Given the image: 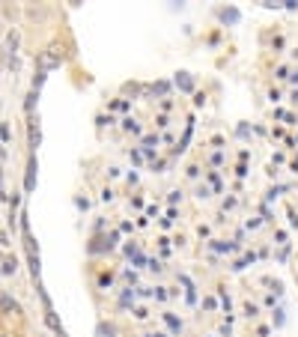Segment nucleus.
<instances>
[{
  "label": "nucleus",
  "instance_id": "f257e3e1",
  "mask_svg": "<svg viewBox=\"0 0 298 337\" xmlns=\"http://www.w3.org/2000/svg\"><path fill=\"white\" fill-rule=\"evenodd\" d=\"M15 269H18L15 257H6V260H3V275H15Z\"/></svg>",
  "mask_w": 298,
  "mask_h": 337
},
{
  "label": "nucleus",
  "instance_id": "f03ea898",
  "mask_svg": "<svg viewBox=\"0 0 298 337\" xmlns=\"http://www.w3.org/2000/svg\"><path fill=\"white\" fill-rule=\"evenodd\" d=\"M143 146H146V152H149L152 146H158V134H146V137H143Z\"/></svg>",
  "mask_w": 298,
  "mask_h": 337
},
{
  "label": "nucleus",
  "instance_id": "7ed1b4c3",
  "mask_svg": "<svg viewBox=\"0 0 298 337\" xmlns=\"http://www.w3.org/2000/svg\"><path fill=\"white\" fill-rule=\"evenodd\" d=\"M122 128H128V131H140V125H137L131 116H128V119H122Z\"/></svg>",
  "mask_w": 298,
  "mask_h": 337
},
{
  "label": "nucleus",
  "instance_id": "20e7f679",
  "mask_svg": "<svg viewBox=\"0 0 298 337\" xmlns=\"http://www.w3.org/2000/svg\"><path fill=\"white\" fill-rule=\"evenodd\" d=\"M6 45H9V51H15V45H18V33H9V39H6Z\"/></svg>",
  "mask_w": 298,
  "mask_h": 337
},
{
  "label": "nucleus",
  "instance_id": "39448f33",
  "mask_svg": "<svg viewBox=\"0 0 298 337\" xmlns=\"http://www.w3.org/2000/svg\"><path fill=\"white\" fill-rule=\"evenodd\" d=\"M245 314H248V317H257V314H260V308H257V305H251V302H248V305H245Z\"/></svg>",
  "mask_w": 298,
  "mask_h": 337
},
{
  "label": "nucleus",
  "instance_id": "423d86ee",
  "mask_svg": "<svg viewBox=\"0 0 298 337\" xmlns=\"http://www.w3.org/2000/svg\"><path fill=\"white\" fill-rule=\"evenodd\" d=\"M3 311L9 314V311H15V302H9V299H3Z\"/></svg>",
  "mask_w": 298,
  "mask_h": 337
}]
</instances>
